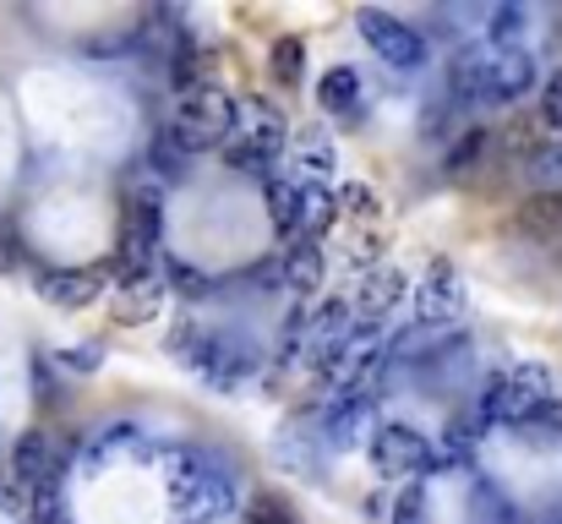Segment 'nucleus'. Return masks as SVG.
Returning a JSON list of instances; mask_svg holds the SVG:
<instances>
[{
    "label": "nucleus",
    "mask_w": 562,
    "mask_h": 524,
    "mask_svg": "<svg viewBox=\"0 0 562 524\" xmlns=\"http://www.w3.org/2000/svg\"><path fill=\"white\" fill-rule=\"evenodd\" d=\"M519 224L536 235V241H552L562 230V197H552V191H536L525 208H519Z\"/></svg>",
    "instance_id": "26"
},
{
    "label": "nucleus",
    "mask_w": 562,
    "mask_h": 524,
    "mask_svg": "<svg viewBox=\"0 0 562 524\" xmlns=\"http://www.w3.org/2000/svg\"><path fill=\"white\" fill-rule=\"evenodd\" d=\"M519 432H525L530 443H552V437H562V404H558V399H547V404H541V410L519 426Z\"/></svg>",
    "instance_id": "33"
},
{
    "label": "nucleus",
    "mask_w": 562,
    "mask_h": 524,
    "mask_svg": "<svg viewBox=\"0 0 562 524\" xmlns=\"http://www.w3.org/2000/svg\"><path fill=\"white\" fill-rule=\"evenodd\" d=\"M284 148H290V121H284L268 99H251V93L235 99V110H229V137H224L229 170L262 175Z\"/></svg>",
    "instance_id": "3"
},
{
    "label": "nucleus",
    "mask_w": 562,
    "mask_h": 524,
    "mask_svg": "<svg viewBox=\"0 0 562 524\" xmlns=\"http://www.w3.org/2000/svg\"><path fill=\"white\" fill-rule=\"evenodd\" d=\"M246 520H257V524H295L284 509H279V503H273V498H257V503L246 509Z\"/></svg>",
    "instance_id": "38"
},
{
    "label": "nucleus",
    "mask_w": 562,
    "mask_h": 524,
    "mask_svg": "<svg viewBox=\"0 0 562 524\" xmlns=\"http://www.w3.org/2000/svg\"><path fill=\"white\" fill-rule=\"evenodd\" d=\"M393 306H398V274H393V268H376V274L361 279V296L350 301V317H356V328L376 334V323H382Z\"/></svg>",
    "instance_id": "15"
},
{
    "label": "nucleus",
    "mask_w": 562,
    "mask_h": 524,
    "mask_svg": "<svg viewBox=\"0 0 562 524\" xmlns=\"http://www.w3.org/2000/svg\"><path fill=\"white\" fill-rule=\"evenodd\" d=\"M27 524H71L60 487H33L27 492Z\"/></svg>",
    "instance_id": "30"
},
{
    "label": "nucleus",
    "mask_w": 562,
    "mask_h": 524,
    "mask_svg": "<svg viewBox=\"0 0 562 524\" xmlns=\"http://www.w3.org/2000/svg\"><path fill=\"white\" fill-rule=\"evenodd\" d=\"M110 274L115 268H49V274H38V296L49 306H60V312H82V306L99 301Z\"/></svg>",
    "instance_id": "12"
},
{
    "label": "nucleus",
    "mask_w": 562,
    "mask_h": 524,
    "mask_svg": "<svg viewBox=\"0 0 562 524\" xmlns=\"http://www.w3.org/2000/svg\"><path fill=\"white\" fill-rule=\"evenodd\" d=\"M132 44H137V38H115V55H126ZM93 55H110V44H93Z\"/></svg>",
    "instance_id": "42"
},
{
    "label": "nucleus",
    "mask_w": 562,
    "mask_h": 524,
    "mask_svg": "<svg viewBox=\"0 0 562 524\" xmlns=\"http://www.w3.org/2000/svg\"><path fill=\"white\" fill-rule=\"evenodd\" d=\"M66 366H82V371H93V366H99V349H93V345H82L77 355H66Z\"/></svg>",
    "instance_id": "40"
},
{
    "label": "nucleus",
    "mask_w": 562,
    "mask_h": 524,
    "mask_svg": "<svg viewBox=\"0 0 562 524\" xmlns=\"http://www.w3.org/2000/svg\"><path fill=\"white\" fill-rule=\"evenodd\" d=\"M541 121H547L552 132H562V71H552L547 88H541Z\"/></svg>",
    "instance_id": "36"
},
{
    "label": "nucleus",
    "mask_w": 562,
    "mask_h": 524,
    "mask_svg": "<svg viewBox=\"0 0 562 524\" xmlns=\"http://www.w3.org/2000/svg\"><path fill=\"white\" fill-rule=\"evenodd\" d=\"M268 213H273V230L295 241V186H290L284 175L268 180Z\"/></svg>",
    "instance_id": "29"
},
{
    "label": "nucleus",
    "mask_w": 562,
    "mask_h": 524,
    "mask_svg": "<svg viewBox=\"0 0 562 524\" xmlns=\"http://www.w3.org/2000/svg\"><path fill=\"white\" fill-rule=\"evenodd\" d=\"M525 175H530V186H536V191H552V197H562V143L536 148V154H530V165H525Z\"/></svg>",
    "instance_id": "28"
},
{
    "label": "nucleus",
    "mask_w": 562,
    "mask_h": 524,
    "mask_svg": "<svg viewBox=\"0 0 562 524\" xmlns=\"http://www.w3.org/2000/svg\"><path fill=\"white\" fill-rule=\"evenodd\" d=\"M334 175H339V154L328 137H317V132L290 137V186H328Z\"/></svg>",
    "instance_id": "14"
},
{
    "label": "nucleus",
    "mask_w": 562,
    "mask_h": 524,
    "mask_svg": "<svg viewBox=\"0 0 562 524\" xmlns=\"http://www.w3.org/2000/svg\"><path fill=\"white\" fill-rule=\"evenodd\" d=\"M393 524H426V492L420 487H404V498L393 509Z\"/></svg>",
    "instance_id": "37"
},
{
    "label": "nucleus",
    "mask_w": 562,
    "mask_h": 524,
    "mask_svg": "<svg viewBox=\"0 0 562 524\" xmlns=\"http://www.w3.org/2000/svg\"><path fill=\"white\" fill-rule=\"evenodd\" d=\"M356 27H361V38L376 49V60H387L393 71H415L420 60H426V38L409 27V22H398V16H387V11H356Z\"/></svg>",
    "instance_id": "7"
},
{
    "label": "nucleus",
    "mask_w": 562,
    "mask_h": 524,
    "mask_svg": "<svg viewBox=\"0 0 562 524\" xmlns=\"http://www.w3.org/2000/svg\"><path fill=\"white\" fill-rule=\"evenodd\" d=\"M350 339H356L350 301H323V306L306 312V323H301V360H306L317 377H334Z\"/></svg>",
    "instance_id": "6"
},
{
    "label": "nucleus",
    "mask_w": 562,
    "mask_h": 524,
    "mask_svg": "<svg viewBox=\"0 0 562 524\" xmlns=\"http://www.w3.org/2000/svg\"><path fill=\"white\" fill-rule=\"evenodd\" d=\"M339 219L334 186H295V241H317Z\"/></svg>",
    "instance_id": "18"
},
{
    "label": "nucleus",
    "mask_w": 562,
    "mask_h": 524,
    "mask_svg": "<svg viewBox=\"0 0 562 524\" xmlns=\"http://www.w3.org/2000/svg\"><path fill=\"white\" fill-rule=\"evenodd\" d=\"M126 230H143V235L165 230V186L148 170L132 175V186H126Z\"/></svg>",
    "instance_id": "17"
},
{
    "label": "nucleus",
    "mask_w": 562,
    "mask_h": 524,
    "mask_svg": "<svg viewBox=\"0 0 562 524\" xmlns=\"http://www.w3.org/2000/svg\"><path fill=\"white\" fill-rule=\"evenodd\" d=\"M481 148H486V132H470V137H464V143H459V148L448 154V175H453V180H464V175L475 170Z\"/></svg>",
    "instance_id": "34"
},
{
    "label": "nucleus",
    "mask_w": 562,
    "mask_h": 524,
    "mask_svg": "<svg viewBox=\"0 0 562 524\" xmlns=\"http://www.w3.org/2000/svg\"><path fill=\"white\" fill-rule=\"evenodd\" d=\"M11 268H16V246L0 235V274H11Z\"/></svg>",
    "instance_id": "41"
},
{
    "label": "nucleus",
    "mask_w": 562,
    "mask_h": 524,
    "mask_svg": "<svg viewBox=\"0 0 562 524\" xmlns=\"http://www.w3.org/2000/svg\"><path fill=\"white\" fill-rule=\"evenodd\" d=\"M464 306H470L464 279H459L448 263H437V268L420 279V290H415V328H448V323L464 317Z\"/></svg>",
    "instance_id": "9"
},
{
    "label": "nucleus",
    "mask_w": 562,
    "mask_h": 524,
    "mask_svg": "<svg viewBox=\"0 0 562 524\" xmlns=\"http://www.w3.org/2000/svg\"><path fill=\"white\" fill-rule=\"evenodd\" d=\"M475 448H481V421L475 415H453L448 432H442V443L431 448V465H464Z\"/></svg>",
    "instance_id": "22"
},
{
    "label": "nucleus",
    "mask_w": 562,
    "mask_h": 524,
    "mask_svg": "<svg viewBox=\"0 0 562 524\" xmlns=\"http://www.w3.org/2000/svg\"><path fill=\"white\" fill-rule=\"evenodd\" d=\"M367 426H372V399H361L356 388H334L328 399H323V443L328 448H356L361 437H367Z\"/></svg>",
    "instance_id": "11"
},
{
    "label": "nucleus",
    "mask_w": 562,
    "mask_h": 524,
    "mask_svg": "<svg viewBox=\"0 0 562 524\" xmlns=\"http://www.w3.org/2000/svg\"><path fill=\"white\" fill-rule=\"evenodd\" d=\"M536 524H562V514H541V520H536Z\"/></svg>",
    "instance_id": "43"
},
{
    "label": "nucleus",
    "mask_w": 562,
    "mask_h": 524,
    "mask_svg": "<svg viewBox=\"0 0 562 524\" xmlns=\"http://www.w3.org/2000/svg\"><path fill=\"white\" fill-rule=\"evenodd\" d=\"M176 360L196 371L207 388H218V393H235L251 371H257V345L251 339H240V334H224V328H202V323H181L176 328Z\"/></svg>",
    "instance_id": "2"
},
{
    "label": "nucleus",
    "mask_w": 562,
    "mask_h": 524,
    "mask_svg": "<svg viewBox=\"0 0 562 524\" xmlns=\"http://www.w3.org/2000/svg\"><path fill=\"white\" fill-rule=\"evenodd\" d=\"M552 399V371L547 366H514L486 382L481 393V421L486 426H525L541 404Z\"/></svg>",
    "instance_id": "5"
},
{
    "label": "nucleus",
    "mask_w": 562,
    "mask_h": 524,
    "mask_svg": "<svg viewBox=\"0 0 562 524\" xmlns=\"http://www.w3.org/2000/svg\"><path fill=\"white\" fill-rule=\"evenodd\" d=\"M317 104H323L328 115L356 110V104H361V77H356L350 66H334V71L323 77V88H317Z\"/></svg>",
    "instance_id": "25"
},
{
    "label": "nucleus",
    "mask_w": 562,
    "mask_h": 524,
    "mask_svg": "<svg viewBox=\"0 0 562 524\" xmlns=\"http://www.w3.org/2000/svg\"><path fill=\"white\" fill-rule=\"evenodd\" d=\"M159 301H165V279L159 274H148V279H126V290H121V323H148V317H159Z\"/></svg>",
    "instance_id": "21"
},
{
    "label": "nucleus",
    "mask_w": 562,
    "mask_h": 524,
    "mask_svg": "<svg viewBox=\"0 0 562 524\" xmlns=\"http://www.w3.org/2000/svg\"><path fill=\"white\" fill-rule=\"evenodd\" d=\"M301 71H306V44L301 38H279L273 44V77L279 82H295Z\"/></svg>",
    "instance_id": "32"
},
{
    "label": "nucleus",
    "mask_w": 562,
    "mask_h": 524,
    "mask_svg": "<svg viewBox=\"0 0 562 524\" xmlns=\"http://www.w3.org/2000/svg\"><path fill=\"white\" fill-rule=\"evenodd\" d=\"M159 470L181 524H224L235 514V476L207 448H159Z\"/></svg>",
    "instance_id": "1"
},
{
    "label": "nucleus",
    "mask_w": 562,
    "mask_h": 524,
    "mask_svg": "<svg viewBox=\"0 0 562 524\" xmlns=\"http://www.w3.org/2000/svg\"><path fill=\"white\" fill-rule=\"evenodd\" d=\"M279 274H284V290L290 296H312L323 285V252H317V241H295L279 257Z\"/></svg>",
    "instance_id": "19"
},
{
    "label": "nucleus",
    "mask_w": 562,
    "mask_h": 524,
    "mask_svg": "<svg viewBox=\"0 0 562 524\" xmlns=\"http://www.w3.org/2000/svg\"><path fill=\"white\" fill-rule=\"evenodd\" d=\"M486 27H492V49H525V27H530V11L525 5H497L492 16H486Z\"/></svg>",
    "instance_id": "27"
},
{
    "label": "nucleus",
    "mask_w": 562,
    "mask_h": 524,
    "mask_svg": "<svg viewBox=\"0 0 562 524\" xmlns=\"http://www.w3.org/2000/svg\"><path fill=\"white\" fill-rule=\"evenodd\" d=\"M148 443H143V426H132V421H121V426H104L93 443H88V465L93 470H110V465H121V459H132V454H143Z\"/></svg>",
    "instance_id": "20"
},
{
    "label": "nucleus",
    "mask_w": 562,
    "mask_h": 524,
    "mask_svg": "<svg viewBox=\"0 0 562 524\" xmlns=\"http://www.w3.org/2000/svg\"><path fill=\"white\" fill-rule=\"evenodd\" d=\"M372 465L382 476H393V481H404V476H420L426 465H431V443L415 432V426H376L372 432Z\"/></svg>",
    "instance_id": "10"
},
{
    "label": "nucleus",
    "mask_w": 562,
    "mask_h": 524,
    "mask_svg": "<svg viewBox=\"0 0 562 524\" xmlns=\"http://www.w3.org/2000/svg\"><path fill=\"white\" fill-rule=\"evenodd\" d=\"M60 448L44 437V432H27V437H16V448H11V476H16V487L22 492H33V487H60Z\"/></svg>",
    "instance_id": "13"
},
{
    "label": "nucleus",
    "mask_w": 562,
    "mask_h": 524,
    "mask_svg": "<svg viewBox=\"0 0 562 524\" xmlns=\"http://www.w3.org/2000/svg\"><path fill=\"white\" fill-rule=\"evenodd\" d=\"M481 66H486V49H459L453 55V71H448V99L453 104H481Z\"/></svg>",
    "instance_id": "23"
},
{
    "label": "nucleus",
    "mask_w": 562,
    "mask_h": 524,
    "mask_svg": "<svg viewBox=\"0 0 562 524\" xmlns=\"http://www.w3.org/2000/svg\"><path fill=\"white\" fill-rule=\"evenodd\" d=\"M229 110H235V99H229L224 88L202 82V88H191V93H176L170 121H165L159 132L191 159V154L224 148V137H229Z\"/></svg>",
    "instance_id": "4"
},
{
    "label": "nucleus",
    "mask_w": 562,
    "mask_h": 524,
    "mask_svg": "<svg viewBox=\"0 0 562 524\" xmlns=\"http://www.w3.org/2000/svg\"><path fill=\"white\" fill-rule=\"evenodd\" d=\"M530 88H536V60H530V49H486L481 104H519Z\"/></svg>",
    "instance_id": "8"
},
{
    "label": "nucleus",
    "mask_w": 562,
    "mask_h": 524,
    "mask_svg": "<svg viewBox=\"0 0 562 524\" xmlns=\"http://www.w3.org/2000/svg\"><path fill=\"white\" fill-rule=\"evenodd\" d=\"M148 165H154V180H159V186H170V180H181V170H187V154L159 132V137H154V148H148Z\"/></svg>",
    "instance_id": "31"
},
{
    "label": "nucleus",
    "mask_w": 562,
    "mask_h": 524,
    "mask_svg": "<svg viewBox=\"0 0 562 524\" xmlns=\"http://www.w3.org/2000/svg\"><path fill=\"white\" fill-rule=\"evenodd\" d=\"M470 524H525V514L503 498V487L475 481V492H470Z\"/></svg>",
    "instance_id": "24"
},
{
    "label": "nucleus",
    "mask_w": 562,
    "mask_h": 524,
    "mask_svg": "<svg viewBox=\"0 0 562 524\" xmlns=\"http://www.w3.org/2000/svg\"><path fill=\"white\" fill-rule=\"evenodd\" d=\"M165 274H170V285H176L187 301H202V296H207V279H202L196 268H187V263H165Z\"/></svg>",
    "instance_id": "35"
},
{
    "label": "nucleus",
    "mask_w": 562,
    "mask_h": 524,
    "mask_svg": "<svg viewBox=\"0 0 562 524\" xmlns=\"http://www.w3.org/2000/svg\"><path fill=\"white\" fill-rule=\"evenodd\" d=\"M415 377L431 388H459L470 377V339H442L437 349H426L415 360Z\"/></svg>",
    "instance_id": "16"
},
{
    "label": "nucleus",
    "mask_w": 562,
    "mask_h": 524,
    "mask_svg": "<svg viewBox=\"0 0 562 524\" xmlns=\"http://www.w3.org/2000/svg\"><path fill=\"white\" fill-rule=\"evenodd\" d=\"M339 202H345V208H356V213H372V208H376L367 186H345V197H339Z\"/></svg>",
    "instance_id": "39"
}]
</instances>
